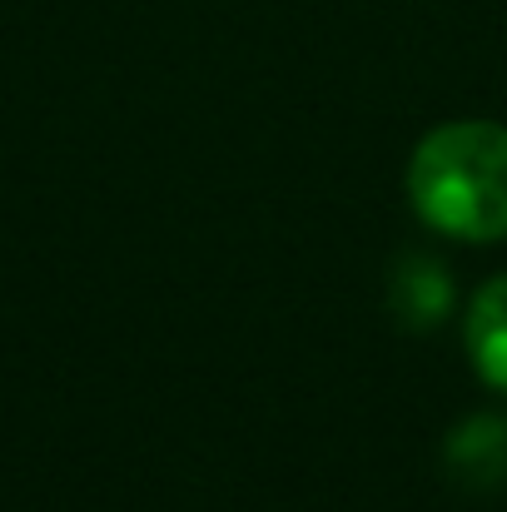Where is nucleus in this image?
I'll use <instances>...</instances> for the list:
<instances>
[{
    "label": "nucleus",
    "instance_id": "20e7f679",
    "mask_svg": "<svg viewBox=\"0 0 507 512\" xmlns=\"http://www.w3.org/2000/svg\"><path fill=\"white\" fill-rule=\"evenodd\" d=\"M468 353L473 368L507 393V274L488 279L468 304Z\"/></svg>",
    "mask_w": 507,
    "mask_h": 512
},
{
    "label": "nucleus",
    "instance_id": "7ed1b4c3",
    "mask_svg": "<svg viewBox=\"0 0 507 512\" xmlns=\"http://www.w3.org/2000/svg\"><path fill=\"white\" fill-rule=\"evenodd\" d=\"M388 309L403 329H438L453 314V274L433 254H403L388 274Z\"/></svg>",
    "mask_w": 507,
    "mask_h": 512
},
{
    "label": "nucleus",
    "instance_id": "f03ea898",
    "mask_svg": "<svg viewBox=\"0 0 507 512\" xmlns=\"http://www.w3.org/2000/svg\"><path fill=\"white\" fill-rule=\"evenodd\" d=\"M443 468L463 493H498L507 488V418L478 413L463 418L443 443Z\"/></svg>",
    "mask_w": 507,
    "mask_h": 512
},
{
    "label": "nucleus",
    "instance_id": "f257e3e1",
    "mask_svg": "<svg viewBox=\"0 0 507 512\" xmlns=\"http://www.w3.org/2000/svg\"><path fill=\"white\" fill-rule=\"evenodd\" d=\"M413 209L453 239H507V125L453 120L418 140L408 160Z\"/></svg>",
    "mask_w": 507,
    "mask_h": 512
}]
</instances>
